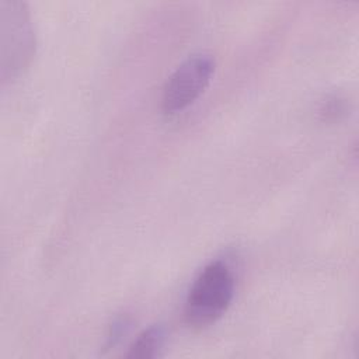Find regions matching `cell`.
Returning a JSON list of instances; mask_svg holds the SVG:
<instances>
[{"instance_id": "1", "label": "cell", "mask_w": 359, "mask_h": 359, "mask_svg": "<svg viewBox=\"0 0 359 359\" xmlns=\"http://www.w3.org/2000/svg\"><path fill=\"white\" fill-rule=\"evenodd\" d=\"M234 296V275L230 266L217 259L208 264L194 280L184 306L189 325L206 327L219 320Z\"/></svg>"}, {"instance_id": "2", "label": "cell", "mask_w": 359, "mask_h": 359, "mask_svg": "<svg viewBox=\"0 0 359 359\" xmlns=\"http://www.w3.org/2000/svg\"><path fill=\"white\" fill-rule=\"evenodd\" d=\"M215 72V59L209 53H194L187 57L167 79L161 108L175 114L194 104L208 87Z\"/></svg>"}, {"instance_id": "3", "label": "cell", "mask_w": 359, "mask_h": 359, "mask_svg": "<svg viewBox=\"0 0 359 359\" xmlns=\"http://www.w3.org/2000/svg\"><path fill=\"white\" fill-rule=\"evenodd\" d=\"M10 10L1 3V31H3V76L17 74L27 66L32 53L35 36L32 32L28 11L24 3L8 1Z\"/></svg>"}, {"instance_id": "4", "label": "cell", "mask_w": 359, "mask_h": 359, "mask_svg": "<svg viewBox=\"0 0 359 359\" xmlns=\"http://www.w3.org/2000/svg\"><path fill=\"white\" fill-rule=\"evenodd\" d=\"M167 331L161 324H156L144 330L129 346L126 353L128 358L136 359H149L157 358L161 355V349L165 345Z\"/></svg>"}, {"instance_id": "5", "label": "cell", "mask_w": 359, "mask_h": 359, "mask_svg": "<svg viewBox=\"0 0 359 359\" xmlns=\"http://www.w3.org/2000/svg\"><path fill=\"white\" fill-rule=\"evenodd\" d=\"M346 101L338 95H331L328 97L320 108V114L324 119L327 121H335L339 119L346 114Z\"/></svg>"}]
</instances>
